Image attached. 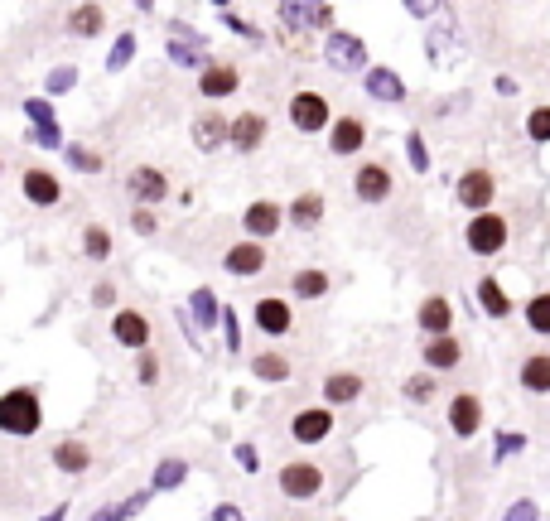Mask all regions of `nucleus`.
<instances>
[{"label":"nucleus","instance_id":"nucleus-60","mask_svg":"<svg viewBox=\"0 0 550 521\" xmlns=\"http://www.w3.org/2000/svg\"><path fill=\"white\" fill-rule=\"evenodd\" d=\"M213 5H218V10H232V0H213Z\"/></svg>","mask_w":550,"mask_h":521},{"label":"nucleus","instance_id":"nucleus-22","mask_svg":"<svg viewBox=\"0 0 550 521\" xmlns=\"http://www.w3.org/2000/svg\"><path fill=\"white\" fill-rule=\"evenodd\" d=\"M275 20L285 34H329L333 5L329 0H275Z\"/></svg>","mask_w":550,"mask_h":521},{"label":"nucleus","instance_id":"nucleus-25","mask_svg":"<svg viewBox=\"0 0 550 521\" xmlns=\"http://www.w3.org/2000/svg\"><path fill=\"white\" fill-rule=\"evenodd\" d=\"M454 203L464 213H488L497 203V174L488 165H468L459 179H454Z\"/></svg>","mask_w":550,"mask_h":521},{"label":"nucleus","instance_id":"nucleus-37","mask_svg":"<svg viewBox=\"0 0 550 521\" xmlns=\"http://www.w3.org/2000/svg\"><path fill=\"white\" fill-rule=\"evenodd\" d=\"M189 473H193V464L184 459V454H160V464H155V473H150V493L160 497V493H174V488H184L189 483Z\"/></svg>","mask_w":550,"mask_h":521},{"label":"nucleus","instance_id":"nucleus-38","mask_svg":"<svg viewBox=\"0 0 550 521\" xmlns=\"http://www.w3.org/2000/svg\"><path fill=\"white\" fill-rule=\"evenodd\" d=\"M517 386L531 391V396H550V353L546 348H541V353H526L522 362H517Z\"/></svg>","mask_w":550,"mask_h":521},{"label":"nucleus","instance_id":"nucleus-58","mask_svg":"<svg viewBox=\"0 0 550 521\" xmlns=\"http://www.w3.org/2000/svg\"><path fill=\"white\" fill-rule=\"evenodd\" d=\"M68 507H73V502H58V507H49L39 521H63V517H68Z\"/></svg>","mask_w":550,"mask_h":521},{"label":"nucleus","instance_id":"nucleus-57","mask_svg":"<svg viewBox=\"0 0 550 521\" xmlns=\"http://www.w3.org/2000/svg\"><path fill=\"white\" fill-rule=\"evenodd\" d=\"M406 10H411L415 20H425V15H435V10H440V0H406Z\"/></svg>","mask_w":550,"mask_h":521},{"label":"nucleus","instance_id":"nucleus-45","mask_svg":"<svg viewBox=\"0 0 550 521\" xmlns=\"http://www.w3.org/2000/svg\"><path fill=\"white\" fill-rule=\"evenodd\" d=\"M78 83H83L78 63H54V68L44 73V97H63V92H73Z\"/></svg>","mask_w":550,"mask_h":521},{"label":"nucleus","instance_id":"nucleus-30","mask_svg":"<svg viewBox=\"0 0 550 521\" xmlns=\"http://www.w3.org/2000/svg\"><path fill=\"white\" fill-rule=\"evenodd\" d=\"M444 425H449L454 439H478V430H483V396L478 391H454L444 401Z\"/></svg>","mask_w":550,"mask_h":521},{"label":"nucleus","instance_id":"nucleus-39","mask_svg":"<svg viewBox=\"0 0 550 521\" xmlns=\"http://www.w3.org/2000/svg\"><path fill=\"white\" fill-rule=\"evenodd\" d=\"M218 338H222V353H227V362H242V357H247V338H242V314H237V304H227V300H222Z\"/></svg>","mask_w":550,"mask_h":521},{"label":"nucleus","instance_id":"nucleus-1","mask_svg":"<svg viewBox=\"0 0 550 521\" xmlns=\"http://www.w3.org/2000/svg\"><path fill=\"white\" fill-rule=\"evenodd\" d=\"M10 189H15L25 213L44 222H83L92 213V198L78 189V179L68 169L34 160V155H20V165L10 174Z\"/></svg>","mask_w":550,"mask_h":521},{"label":"nucleus","instance_id":"nucleus-53","mask_svg":"<svg viewBox=\"0 0 550 521\" xmlns=\"http://www.w3.org/2000/svg\"><path fill=\"white\" fill-rule=\"evenodd\" d=\"M222 25L232 29V34H242V39H251V44H261V29L251 25V20H242V15H232V10H222Z\"/></svg>","mask_w":550,"mask_h":521},{"label":"nucleus","instance_id":"nucleus-33","mask_svg":"<svg viewBox=\"0 0 550 521\" xmlns=\"http://www.w3.org/2000/svg\"><path fill=\"white\" fill-rule=\"evenodd\" d=\"M126 300V285H121V275L111 271H92V280H87V290H83V304H87V314H97V319H107L116 304Z\"/></svg>","mask_w":550,"mask_h":521},{"label":"nucleus","instance_id":"nucleus-19","mask_svg":"<svg viewBox=\"0 0 550 521\" xmlns=\"http://www.w3.org/2000/svg\"><path fill=\"white\" fill-rule=\"evenodd\" d=\"M372 145V126L362 111H338L333 126L324 131V150L333 160H362V150Z\"/></svg>","mask_w":550,"mask_h":521},{"label":"nucleus","instance_id":"nucleus-50","mask_svg":"<svg viewBox=\"0 0 550 521\" xmlns=\"http://www.w3.org/2000/svg\"><path fill=\"white\" fill-rule=\"evenodd\" d=\"M20 140H10V136H0V189L10 184V174H15V165H20Z\"/></svg>","mask_w":550,"mask_h":521},{"label":"nucleus","instance_id":"nucleus-34","mask_svg":"<svg viewBox=\"0 0 550 521\" xmlns=\"http://www.w3.org/2000/svg\"><path fill=\"white\" fill-rule=\"evenodd\" d=\"M415 329H420V338L454 333V300L449 295H425V300L415 304Z\"/></svg>","mask_w":550,"mask_h":521},{"label":"nucleus","instance_id":"nucleus-20","mask_svg":"<svg viewBox=\"0 0 550 521\" xmlns=\"http://www.w3.org/2000/svg\"><path fill=\"white\" fill-rule=\"evenodd\" d=\"M44 459H49V468L63 473V478H87L102 454H97V444H92L87 435H58V439H49Z\"/></svg>","mask_w":550,"mask_h":521},{"label":"nucleus","instance_id":"nucleus-52","mask_svg":"<svg viewBox=\"0 0 550 521\" xmlns=\"http://www.w3.org/2000/svg\"><path fill=\"white\" fill-rule=\"evenodd\" d=\"M502 521H541V507H536V497H517V502L502 512Z\"/></svg>","mask_w":550,"mask_h":521},{"label":"nucleus","instance_id":"nucleus-42","mask_svg":"<svg viewBox=\"0 0 550 521\" xmlns=\"http://www.w3.org/2000/svg\"><path fill=\"white\" fill-rule=\"evenodd\" d=\"M140 54V39H136V29H116V39H111V49H107V78H116V73H126L131 63H136Z\"/></svg>","mask_w":550,"mask_h":521},{"label":"nucleus","instance_id":"nucleus-4","mask_svg":"<svg viewBox=\"0 0 550 521\" xmlns=\"http://www.w3.org/2000/svg\"><path fill=\"white\" fill-rule=\"evenodd\" d=\"M116 193L126 203H140V208H165L169 198L179 193V179L160 160H131V165H121V174H116Z\"/></svg>","mask_w":550,"mask_h":521},{"label":"nucleus","instance_id":"nucleus-35","mask_svg":"<svg viewBox=\"0 0 550 521\" xmlns=\"http://www.w3.org/2000/svg\"><path fill=\"white\" fill-rule=\"evenodd\" d=\"M473 300H478V309H483L493 324H502V319H512V314H517V300L507 295V285H502L497 275H478V285H473Z\"/></svg>","mask_w":550,"mask_h":521},{"label":"nucleus","instance_id":"nucleus-40","mask_svg":"<svg viewBox=\"0 0 550 521\" xmlns=\"http://www.w3.org/2000/svg\"><path fill=\"white\" fill-rule=\"evenodd\" d=\"M150 497H155L150 488H136V493L121 497V502H102V507H97V512H92L87 521H136L140 512L150 507Z\"/></svg>","mask_w":550,"mask_h":521},{"label":"nucleus","instance_id":"nucleus-13","mask_svg":"<svg viewBox=\"0 0 550 521\" xmlns=\"http://www.w3.org/2000/svg\"><path fill=\"white\" fill-rule=\"evenodd\" d=\"M396 169H391V160H382V155H362L358 165H353V174H348V193H353V203H362V208H382V203H391L396 198Z\"/></svg>","mask_w":550,"mask_h":521},{"label":"nucleus","instance_id":"nucleus-29","mask_svg":"<svg viewBox=\"0 0 550 521\" xmlns=\"http://www.w3.org/2000/svg\"><path fill=\"white\" fill-rule=\"evenodd\" d=\"M362 97H367L372 107H406L411 87H406V78H401L396 68H386V63H372V68L362 73Z\"/></svg>","mask_w":550,"mask_h":521},{"label":"nucleus","instance_id":"nucleus-7","mask_svg":"<svg viewBox=\"0 0 550 521\" xmlns=\"http://www.w3.org/2000/svg\"><path fill=\"white\" fill-rule=\"evenodd\" d=\"M155 338H160V319H155L150 304L121 300L107 314V343L116 353H140V348H150Z\"/></svg>","mask_w":550,"mask_h":521},{"label":"nucleus","instance_id":"nucleus-41","mask_svg":"<svg viewBox=\"0 0 550 521\" xmlns=\"http://www.w3.org/2000/svg\"><path fill=\"white\" fill-rule=\"evenodd\" d=\"M435 396H440V372L420 367L411 377H401V401H406V406H430Z\"/></svg>","mask_w":550,"mask_h":521},{"label":"nucleus","instance_id":"nucleus-32","mask_svg":"<svg viewBox=\"0 0 550 521\" xmlns=\"http://www.w3.org/2000/svg\"><path fill=\"white\" fill-rule=\"evenodd\" d=\"M179 314H184V319H189V324L203 333V338H208V333H218V319H222L218 290H213V285H193L189 300L179 304Z\"/></svg>","mask_w":550,"mask_h":521},{"label":"nucleus","instance_id":"nucleus-15","mask_svg":"<svg viewBox=\"0 0 550 521\" xmlns=\"http://www.w3.org/2000/svg\"><path fill=\"white\" fill-rule=\"evenodd\" d=\"M73 251H78V261H83L87 271H107L111 261H116V227L92 208V213L73 227Z\"/></svg>","mask_w":550,"mask_h":521},{"label":"nucleus","instance_id":"nucleus-12","mask_svg":"<svg viewBox=\"0 0 550 521\" xmlns=\"http://www.w3.org/2000/svg\"><path fill=\"white\" fill-rule=\"evenodd\" d=\"M242 367H247L251 382H261V386H290L304 372L300 353L290 343H256V348H247Z\"/></svg>","mask_w":550,"mask_h":521},{"label":"nucleus","instance_id":"nucleus-55","mask_svg":"<svg viewBox=\"0 0 550 521\" xmlns=\"http://www.w3.org/2000/svg\"><path fill=\"white\" fill-rule=\"evenodd\" d=\"M15 102H20V92H15V73H10V68H0V111L15 107Z\"/></svg>","mask_w":550,"mask_h":521},{"label":"nucleus","instance_id":"nucleus-11","mask_svg":"<svg viewBox=\"0 0 550 521\" xmlns=\"http://www.w3.org/2000/svg\"><path fill=\"white\" fill-rule=\"evenodd\" d=\"M333 116H338V107H333V97L324 87H295V92L285 97V121H290V131L304 140L324 136L333 126Z\"/></svg>","mask_w":550,"mask_h":521},{"label":"nucleus","instance_id":"nucleus-2","mask_svg":"<svg viewBox=\"0 0 550 521\" xmlns=\"http://www.w3.org/2000/svg\"><path fill=\"white\" fill-rule=\"evenodd\" d=\"M111 29L107 0H58L49 15V39L63 49H83L92 39H102Z\"/></svg>","mask_w":550,"mask_h":521},{"label":"nucleus","instance_id":"nucleus-16","mask_svg":"<svg viewBox=\"0 0 550 521\" xmlns=\"http://www.w3.org/2000/svg\"><path fill=\"white\" fill-rule=\"evenodd\" d=\"M507 242H512V222L502 218L497 208H488V213H468L464 247L473 251L478 261H493V256H502V251H507Z\"/></svg>","mask_w":550,"mask_h":521},{"label":"nucleus","instance_id":"nucleus-27","mask_svg":"<svg viewBox=\"0 0 550 521\" xmlns=\"http://www.w3.org/2000/svg\"><path fill=\"white\" fill-rule=\"evenodd\" d=\"M338 290V275L329 266H295L285 275V295L295 304H324Z\"/></svg>","mask_w":550,"mask_h":521},{"label":"nucleus","instance_id":"nucleus-36","mask_svg":"<svg viewBox=\"0 0 550 521\" xmlns=\"http://www.w3.org/2000/svg\"><path fill=\"white\" fill-rule=\"evenodd\" d=\"M126 232L140 237V242H165L169 227H165V213L160 208H140V203H126Z\"/></svg>","mask_w":550,"mask_h":521},{"label":"nucleus","instance_id":"nucleus-21","mask_svg":"<svg viewBox=\"0 0 550 521\" xmlns=\"http://www.w3.org/2000/svg\"><path fill=\"white\" fill-rule=\"evenodd\" d=\"M227 131H232V116L227 107H193L189 111V145L193 155H222L227 150Z\"/></svg>","mask_w":550,"mask_h":521},{"label":"nucleus","instance_id":"nucleus-17","mask_svg":"<svg viewBox=\"0 0 550 521\" xmlns=\"http://www.w3.org/2000/svg\"><path fill=\"white\" fill-rule=\"evenodd\" d=\"M237 232L251 237V242H275L280 232H285V203L271 198V193H261V198H247L242 208H237Z\"/></svg>","mask_w":550,"mask_h":521},{"label":"nucleus","instance_id":"nucleus-59","mask_svg":"<svg viewBox=\"0 0 550 521\" xmlns=\"http://www.w3.org/2000/svg\"><path fill=\"white\" fill-rule=\"evenodd\" d=\"M136 10L140 15H155V0H136Z\"/></svg>","mask_w":550,"mask_h":521},{"label":"nucleus","instance_id":"nucleus-54","mask_svg":"<svg viewBox=\"0 0 550 521\" xmlns=\"http://www.w3.org/2000/svg\"><path fill=\"white\" fill-rule=\"evenodd\" d=\"M522 449H526V435L502 430V435H497V454H493V459H512V454H522Z\"/></svg>","mask_w":550,"mask_h":521},{"label":"nucleus","instance_id":"nucleus-8","mask_svg":"<svg viewBox=\"0 0 550 521\" xmlns=\"http://www.w3.org/2000/svg\"><path fill=\"white\" fill-rule=\"evenodd\" d=\"M213 266L227 280H261V275H271L275 256H271V242H251V237H242L232 227L227 242H213Z\"/></svg>","mask_w":550,"mask_h":521},{"label":"nucleus","instance_id":"nucleus-48","mask_svg":"<svg viewBox=\"0 0 550 521\" xmlns=\"http://www.w3.org/2000/svg\"><path fill=\"white\" fill-rule=\"evenodd\" d=\"M526 140L531 145H550V107H531L526 111Z\"/></svg>","mask_w":550,"mask_h":521},{"label":"nucleus","instance_id":"nucleus-47","mask_svg":"<svg viewBox=\"0 0 550 521\" xmlns=\"http://www.w3.org/2000/svg\"><path fill=\"white\" fill-rule=\"evenodd\" d=\"M406 165H411V174H430V145H425V136L420 131H406Z\"/></svg>","mask_w":550,"mask_h":521},{"label":"nucleus","instance_id":"nucleus-31","mask_svg":"<svg viewBox=\"0 0 550 521\" xmlns=\"http://www.w3.org/2000/svg\"><path fill=\"white\" fill-rule=\"evenodd\" d=\"M464 338L459 333H435V338H420V367H430V372H459L464 367Z\"/></svg>","mask_w":550,"mask_h":521},{"label":"nucleus","instance_id":"nucleus-56","mask_svg":"<svg viewBox=\"0 0 550 521\" xmlns=\"http://www.w3.org/2000/svg\"><path fill=\"white\" fill-rule=\"evenodd\" d=\"M208 521H247V512H242L237 502H213V512H208Z\"/></svg>","mask_w":550,"mask_h":521},{"label":"nucleus","instance_id":"nucleus-3","mask_svg":"<svg viewBox=\"0 0 550 521\" xmlns=\"http://www.w3.org/2000/svg\"><path fill=\"white\" fill-rule=\"evenodd\" d=\"M131 386H136L140 396H150V401H160V396H169L174 386H179V377H184V367H179V348L169 343V338H155L150 348H140V353H131Z\"/></svg>","mask_w":550,"mask_h":521},{"label":"nucleus","instance_id":"nucleus-44","mask_svg":"<svg viewBox=\"0 0 550 521\" xmlns=\"http://www.w3.org/2000/svg\"><path fill=\"white\" fill-rule=\"evenodd\" d=\"M522 324L536 333V338H550V290L526 295V300H522Z\"/></svg>","mask_w":550,"mask_h":521},{"label":"nucleus","instance_id":"nucleus-6","mask_svg":"<svg viewBox=\"0 0 550 521\" xmlns=\"http://www.w3.org/2000/svg\"><path fill=\"white\" fill-rule=\"evenodd\" d=\"M247 324L256 329L261 343H290L300 333V304L285 290H261L247 300Z\"/></svg>","mask_w":550,"mask_h":521},{"label":"nucleus","instance_id":"nucleus-24","mask_svg":"<svg viewBox=\"0 0 550 521\" xmlns=\"http://www.w3.org/2000/svg\"><path fill=\"white\" fill-rule=\"evenodd\" d=\"M362 396H367V372H362V367H329V372L319 377V401L333 406V411L358 406Z\"/></svg>","mask_w":550,"mask_h":521},{"label":"nucleus","instance_id":"nucleus-14","mask_svg":"<svg viewBox=\"0 0 550 521\" xmlns=\"http://www.w3.org/2000/svg\"><path fill=\"white\" fill-rule=\"evenodd\" d=\"M333 435H338V411L324 401H304L285 415V439L295 449H324Z\"/></svg>","mask_w":550,"mask_h":521},{"label":"nucleus","instance_id":"nucleus-23","mask_svg":"<svg viewBox=\"0 0 550 521\" xmlns=\"http://www.w3.org/2000/svg\"><path fill=\"white\" fill-rule=\"evenodd\" d=\"M324 68L338 73V78H348V73H367V68H372L367 44H362L353 29H329V34H324Z\"/></svg>","mask_w":550,"mask_h":521},{"label":"nucleus","instance_id":"nucleus-46","mask_svg":"<svg viewBox=\"0 0 550 521\" xmlns=\"http://www.w3.org/2000/svg\"><path fill=\"white\" fill-rule=\"evenodd\" d=\"M20 111L29 116V126H58L54 97H20Z\"/></svg>","mask_w":550,"mask_h":521},{"label":"nucleus","instance_id":"nucleus-49","mask_svg":"<svg viewBox=\"0 0 550 521\" xmlns=\"http://www.w3.org/2000/svg\"><path fill=\"white\" fill-rule=\"evenodd\" d=\"M25 145H34V150H63L68 136H63V126H29Z\"/></svg>","mask_w":550,"mask_h":521},{"label":"nucleus","instance_id":"nucleus-26","mask_svg":"<svg viewBox=\"0 0 550 521\" xmlns=\"http://www.w3.org/2000/svg\"><path fill=\"white\" fill-rule=\"evenodd\" d=\"M58 160H63V169L73 174V179H107L111 174V150L107 145H92V140H68L63 150H58Z\"/></svg>","mask_w":550,"mask_h":521},{"label":"nucleus","instance_id":"nucleus-43","mask_svg":"<svg viewBox=\"0 0 550 521\" xmlns=\"http://www.w3.org/2000/svg\"><path fill=\"white\" fill-rule=\"evenodd\" d=\"M165 58L169 63H174V68H179V73H198V68H203V63H208V49H203V44H189V39H174V34H169L165 39Z\"/></svg>","mask_w":550,"mask_h":521},{"label":"nucleus","instance_id":"nucleus-9","mask_svg":"<svg viewBox=\"0 0 550 521\" xmlns=\"http://www.w3.org/2000/svg\"><path fill=\"white\" fill-rule=\"evenodd\" d=\"M275 493L285 497V502H319V497L329 493V468L319 464L314 454H290V459H280L275 464Z\"/></svg>","mask_w":550,"mask_h":521},{"label":"nucleus","instance_id":"nucleus-5","mask_svg":"<svg viewBox=\"0 0 550 521\" xmlns=\"http://www.w3.org/2000/svg\"><path fill=\"white\" fill-rule=\"evenodd\" d=\"M44 430V391L34 382H10L0 391V439L25 444Z\"/></svg>","mask_w":550,"mask_h":521},{"label":"nucleus","instance_id":"nucleus-10","mask_svg":"<svg viewBox=\"0 0 550 521\" xmlns=\"http://www.w3.org/2000/svg\"><path fill=\"white\" fill-rule=\"evenodd\" d=\"M242 87H247V68H242L237 58H218V54H213L189 78V97L198 102V107H222V102L242 97Z\"/></svg>","mask_w":550,"mask_h":521},{"label":"nucleus","instance_id":"nucleus-28","mask_svg":"<svg viewBox=\"0 0 550 521\" xmlns=\"http://www.w3.org/2000/svg\"><path fill=\"white\" fill-rule=\"evenodd\" d=\"M324 222H329V193L324 189H300L285 203V227H290V232H304V237H309V232H319Z\"/></svg>","mask_w":550,"mask_h":521},{"label":"nucleus","instance_id":"nucleus-18","mask_svg":"<svg viewBox=\"0 0 550 521\" xmlns=\"http://www.w3.org/2000/svg\"><path fill=\"white\" fill-rule=\"evenodd\" d=\"M266 145H271V111H261V107H242V111H232L227 150H232L237 160H251V155H261Z\"/></svg>","mask_w":550,"mask_h":521},{"label":"nucleus","instance_id":"nucleus-51","mask_svg":"<svg viewBox=\"0 0 550 521\" xmlns=\"http://www.w3.org/2000/svg\"><path fill=\"white\" fill-rule=\"evenodd\" d=\"M232 464L242 468V473H251V478L261 473V454H256V444H251V439H237V444H232Z\"/></svg>","mask_w":550,"mask_h":521}]
</instances>
